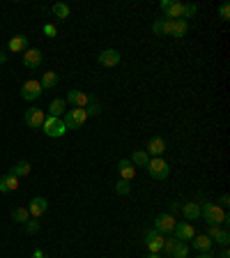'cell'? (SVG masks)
Listing matches in <instances>:
<instances>
[{"label":"cell","instance_id":"cell-2","mask_svg":"<svg viewBox=\"0 0 230 258\" xmlns=\"http://www.w3.org/2000/svg\"><path fill=\"white\" fill-rule=\"evenodd\" d=\"M145 168H147V173H150L154 180H166V178H168V173H170L168 162H164L161 157H154V159H150Z\"/></svg>","mask_w":230,"mask_h":258},{"label":"cell","instance_id":"cell-34","mask_svg":"<svg viewBox=\"0 0 230 258\" xmlns=\"http://www.w3.org/2000/svg\"><path fill=\"white\" fill-rule=\"evenodd\" d=\"M37 231H39V222H35V219H28V222H25V233H37Z\"/></svg>","mask_w":230,"mask_h":258},{"label":"cell","instance_id":"cell-30","mask_svg":"<svg viewBox=\"0 0 230 258\" xmlns=\"http://www.w3.org/2000/svg\"><path fill=\"white\" fill-rule=\"evenodd\" d=\"M173 30H175V21H173V18H164V21H161V35L173 37Z\"/></svg>","mask_w":230,"mask_h":258},{"label":"cell","instance_id":"cell-4","mask_svg":"<svg viewBox=\"0 0 230 258\" xmlns=\"http://www.w3.org/2000/svg\"><path fill=\"white\" fill-rule=\"evenodd\" d=\"M42 129H44V134L51 136V138H60V136H65V132H67L62 118H46L44 125H42Z\"/></svg>","mask_w":230,"mask_h":258},{"label":"cell","instance_id":"cell-39","mask_svg":"<svg viewBox=\"0 0 230 258\" xmlns=\"http://www.w3.org/2000/svg\"><path fill=\"white\" fill-rule=\"evenodd\" d=\"M152 30H154V35H161V21H157V23L152 25Z\"/></svg>","mask_w":230,"mask_h":258},{"label":"cell","instance_id":"cell-29","mask_svg":"<svg viewBox=\"0 0 230 258\" xmlns=\"http://www.w3.org/2000/svg\"><path fill=\"white\" fill-rule=\"evenodd\" d=\"M187 30H189L187 21H184V18H177V21H175V30H173V37H184V35H187Z\"/></svg>","mask_w":230,"mask_h":258},{"label":"cell","instance_id":"cell-40","mask_svg":"<svg viewBox=\"0 0 230 258\" xmlns=\"http://www.w3.org/2000/svg\"><path fill=\"white\" fill-rule=\"evenodd\" d=\"M219 258H230V252H228V247H224V252L219 254Z\"/></svg>","mask_w":230,"mask_h":258},{"label":"cell","instance_id":"cell-6","mask_svg":"<svg viewBox=\"0 0 230 258\" xmlns=\"http://www.w3.org/2000/svg\"><path fill=\"white\" fill-rule=\"evenodd\" d=\"M42 83L39 81H35V78H30V81H25L23 88H21V97L23 99H28V102H32V99H39L42 97Z\"/></svg>","mask_w":230,"mask_h":258},{"label":"cell","instance_id":"cell-38","mask_svg":"<svg viewBox=\"0 0 230 258\" xmlns=\"http://www.w3.org/2000/svg\"><path fill=\"white\" fill-rule=\"evenodd\" d=\"M44 32H46L49 37H55V35H58V30H55L53 25H44Z\"/></svg>","mask_w":230,"mask_h":258},{"label":"cell","instance_id":"cell-19","mask_svg":"<svg viewBox=\"0 0 230 258\" xmlns=\"http://www.w3.org/2000/svg\"><path fill=\"white\" fill-rule=\"evenodd\" d=\"M18 189V178H14L12 173H7L0 178V192L2 194H9V192H16Z\"/></svg>","mask_w":230,"mask_h":258},{"label":"cell","instance_id":"cell-9","mask_svg":"<svg viewBox=\"0 0 230 258\" xmlns=\"http://www.w3.org/2000/svg\"><path fill=\"white\" fill-rule=\"evenodd\" d=\"M173 228H175V219H173V215H168V212H164V215H159L157 219H154V231H159L161 235L173 233Z\"/></svg>","mask_w":230,"mask_h":258},{"label":"cell","instance_id":"cell-18","mask_svg":"<svg viewBox=\"0 0 230 258\" xmlns=\"http://www.w3.org/2000/svg\"><path fill=\"white\" fill-rule=\"evenodd\" d=\"M191 247H194L196 252H212V247H214V242L207 238V235H194V240H191Z\"/></svg>","mask_w":230,"mask_h":258},{"label":"cell","instance_id":"cell-5","mask_svg":"<svg viewBox=\"0 0 230 258\" xmlns=\"http://www.w3.org/2000/svg\"><path fill=\"white\" fill-rule=\"evenodd\" d=\"M143 240H145V247L150 249V254H159L161 247H164V235L159 233V231H154V228L143 233Z\"/></svg>","mask_w":230,"mask_h":258},{"label":"cell","instance_id":"cell-3","mask_svg":"<svg viewBox=\"0 0 230 258\" xmlns=\"http://www.w3.org/2000/svg\"><path fill=\"white\" fill-rule=\"evenodd\" d=\"M85 120H88V113H85V108H72V111H67V113L62 115L65 129H79V127H83Z\"/></svg>","mask_w":230,"mask_h":258},{"label":"cell","instance_id":"cell-12","mask_svg":"<svg viewBox=\"0 0 230 258\" xmlns=\"http://www.w3.org/2000/svg\"><path fill=\"white\" fill-rule=\"evenodd\" d=\"M46 208H49V201L44 196H35L30 201V205H28V212H30L32 219H37V217H42L46 212Z\"/></svg>","mask_w":230,"mask_h":258},{"label":"cell","instance_id":"cell-33","mask_svg":"<svg viewBox=\"0 0 230 258\" xmlns=\"http://www.w3.org/2000/svg\"><path fill=\"white\" fill-rule=\"evenodd\" d=\"M175 238H164V247H161V252H166L170 256V252H173V247H175Z\"/></svg>","mask_w":230,"mask_h":258},{"label":"cell","instance_id":"cell-24","mask_svg":"<svg viewBox=\"0 0 230 258\" xmlns=\"http://www.w3.org/2000/svg\"><path fill=\"white\" fill-rule=\"evenodd\" d=\"M189 256V245L187 242H175V247H173V252H170V258H187Z\"/></svg>","mask_w":230,"mask_h":258},{"label":"cell","instance_id":"cell-1","mask_svg":"<svg viewBox=\"0 0 230 258\" xmlns=\"http://www.w3.org/2000/svg\"><path fill=\"white\" fill-rule=\"evenodd\" d=\"M200 217L205 219L210 226H219V224H228L230 217L226 210H221L217 203H205L203 208H200Z\"/></svg>","mask_w":230,"mask_h":258},{"label":"cell","instance_id":"cell-37","mask_svg":"<svg viewBox=\"0 0 230 258\" xmlns=\"http://www.w3.org/2000/svg\"><path fill=\"white\" fill-rule=\"evenodd\" d=\"M228 201H230V198H228V194H224V196H221V201H219V208H221V210H226V208H228Z\"/></svg>","mask_w":230,"mask_h":258},{"label":"cell","instance_id":"cell-25","mask_svg":"<svg viewBox=\"0 0 230 258\" xmlns=\"http://www.w3.org/2000/svg\"><path fill=\"white\" fill-rule=\"evenodd\" d=\"M129 162L133 164V166H147V162H150V155H147L145 150H136L131 155V159Z\"/></svg>","mask_w":230,"mask_h":258},{"label":"cell","instance_id":"cell-20","mask_svg":"<svg viewBox=\"0 0 230 258\" xmlns=\"http://www.w3.org/2000/svg\"><path fill=\"white\" fill-rule=\"evenodd\" d=\"M182 215H184L187 222H196L200 217V205L198 203H184L182 205Z\"/></svg>","mask_w":230,"mask_h":258},{"label":"cell","instance_id":"cell-41","mask_svg":"<svg viewBox=\"0 0 230 258\" xmlns=\"http://www.w3.org/2000/svg\"><path fill=\"white\" fill-rule=\"evenodd\" d=\"M198 258H217V256H214L212 252H203V254H200V256H198Z\"/></svg>","mask_w":230,"mask_h":258},{"label":"cell","instance_id":"cell-21","mask_svg":"<svg viewBox=\"0 0 230 258\" xmlns=\"http://www.w3.org/2000/svg\"><path fill=\"white\" fill-rule=\"evenodd\" d=\"M49 113H51V118H62V115L67 113V102L65 99H53V102L49 104Z\"/></svg>","mask_w":230,"mask_h":258},{"label":"cell","instance_id":"cell-15","mask_svg":"<svg viewBox=\"0 0 230 258\" xmlns=\"http://www.w3.org/2000/svg\"><path fill=\"white\" fill-rule=\"evenodd\" d=\"M65 102L74 104V108H85L88 102H90V95H85V92H81V90H69Z\"/></svg>","mask_w":230,"mask_h":258},{"label":"cell","instance_id":"cell-10","mask_svg":"<svg viewBox=\"0 0 230 258\" xmlns=\"http://www.w3.org/2000/svg\"><path fill=\"white\" fill-rule=\"evenodd\" d=\"M173 233H175V240L187 242V240H194L196 231H194V226H191L189 222H180V224H175V228H173Z\"/></svg>","mask_w":230,"mask_h":258},{"label":"cell","instance_id":"cell-17","mask_svg":"<svg viewBox=\"0 0 230 258\" xmlns=\"http://www.w3.org/2000/svg\"><path fill=\"white\" fill-rule=\"evenodd\" d=\"M117 171H120L122 180H127V182H131L133 178H136V166H133L129 159H120V162H117Z\"/></svg>","mask_w":230,"mask_h":258},{"label":"cell","instance_id":"cell-7","mask_svg":"<svg viewBox=\"0 0 230 258\" xmlns=\"http://www.w3.org/2000/svg\"><path fill=\"white\" fill-rule=\"evenodd\" d=\"M23 120H25V125L30 127V129H37V127L44 125L46 115H44L42 108H28V111H25V115H23Z\"/></svg>","mask_w":230,"mask_h":258},{"label":"cell","instance_id":"cell-23","mask_svg":"<svg viewBox=\"0 0 230 258\" xmlns=\"http://www.w3.org/2000/svg\"><path fill=\"white\" fill-rule=\"evenodd\" d=\"M9 173H12L14 178H25V175L30 173V162H25V159H21V162L14 164Z\"/></svg>","mask_w":230,"mask_h":258},{"label":"cell","instance_id":"cell-16","mask_svg":"<svg viewBox=\"0 0 230 258\" xmlns=\"http://www.w3.org/2000/svg\"><path fill=\"white\" fill-rule=\"evenodd\" d=\"M147 155H152V157H161L166 152V141L161 136H154V138H150V143H147Z\"/></svg>","mask_w":230,"mask_h":258},{"label":"cell","instance_id":"cell-32","mask_svg":"<svg viewBox=\"0 0 230 258\" xmlns=\"http://www.w3.org/2000/svg\"><path fill=\"white\" fill-rule=\"evenodd\" d=\"M88 104H92V106L88 108V111H85L88 115H99V113H102V106H99V104L95 102V97H92V95H90V102H88Z\"/></svg>","mask_w":230,"mask_h":258},{"label":"cell","instance_id":"cell-22","mask_svg":"<svg viewBox=\"0 0 230 258\" xmlns=\"http://www.w3.org/2000/svg\"><path fill=\"white\" fill-rule=\"evenodd\" d=\"M7 46H9V51H12V53H18V51H25V48H28V37H25V35H16V37H12Z\"/></svg>","mask_w":230,"mask_h":258},{"label":"cell","instance_id":"cell-28","mask_svg":"<svg viewBox=\"0 0 230 258\" xmlns=\"http://www.w3.org/2000/svg\"><path fill=\"white\" fill-rule=\"evenodd\" d=\"M51 12H53L58 18H69V7H67L65 2H55V5L51 7Z\"/></svg>","mask_w":230,"mask_h":258},{"label":"cell","instance_id":"cell-8","mask_svg":"<svg viewBox=\"0 0 230 258\" xmlns=\"http://www.w3.org/2000/svg\"><path fill=\"white\" fill-rule=\"evenodd\" d=\"M161 12L166 14V18L177 21V18H182L184 5H182V2H175V0H164V2H161Z\"/></svg>","mask_w":230,"mask_h":258},{"label":"cell","instance_id":"cell-26","mask_svg":"<svg viewBox=\"0 0 230 258\" xmlns=\"http://www.w3.org/2000/svg\"><path fill=\"white\" fill-rule=\"evenodd\" d=\"M39 83H42V90H46V88H55V85H58V74H55V72H46Z\"/></svg>","mask_w":230,"mask_h":258},{"label":"cell","instance_id":"cell-35","mask_svg":"<svg viewBox=\"0 0 230 258\" xmlns=\"http://www.w3.org/2000/svg\"><path fill=\"white\" fill-rule=\"evenodd\" d=\"M196 12H198V7H196V5H184L182 18H191V16H196Z\"/></svg>","mask_w":230,"mask_h":258},{"label":"cell","instance_id":"cell-11","mask_svg":"<svg viewBox=\"0 0 230 258\" xmlns=\"http://www.w3.org/2000/svg\"><path fill=\"white\" fill-rule=\"evenodd\" d=\"M44 60V55L39 48H25L23 51V65L28 67V69H35V67H39Z\"/></svg>","mask_w":230,"mask_h":258},{"label":"cell","instance_id":"cell-27","mask_svg":"<svg viewBox=\"0 0 230 258\" xmlns=\"http://www.w3.org/2000/svg\"><path fill=\"white\" fill-rule=\"evenodd\" d=\"M12 219L18 224H25L28 219H30V212H28V208H14L12 210Z\"/></svg>","mask_w":230,"mask_h":258},{"label":"cell","instance_id":"cell-31","mask_svg":"<svg viewBox=\"0 0 230 258\" xmlns=\"http://www.w3.org/2000/svg\"><path fill=\"white\" fill-rule=\"evenodd\" d=\"M115 192L120 194V196H127V194L131 192V185H129L127 180H120L117 185H115Z\"/></svg>","mask_w":230,"mask_h":258},{"label":"cell","instance_id":"cell-43","mask_svg":"<svg viewBox=\"0 0 230 258\" xmlns=\"http://www.w3.org/2000/svg\"><path fill=\"white\" fill-rule=\"evenodd\" d=\"M145 258H161L159 254H150V256H145Z\"/></svg>","mask_w":230,"mask_h":258},{"label":"cell","instance_id":"cell-42","mask_svg":"<svg viewBox=\"0 0 230 258\" xmlns=\"http://www.w3.org/2000/svg\"><path fill=\"white\" fill-rule=\"evenodd\" d=\"M5 60H7V55H5V53H0V62H5Z\"/></svg>","mask_w":230,"mask_h":258},{"label":"cell","instance_id":"cell-13","mask_svg":"<svg viewBox=\"0 0 230 258\" xmlns=\"http://www.w3.org/2000/svg\"><path fill=\"white\" fill-rule=\"evenodd\" d=\"M99 65L104 67H117L120 65V53L115 51V48H106L99 53Z\"/></svg>","mask_w":230,"mask_h":258},{"label":"cell","instance_id":"cell-14","mask_svg":"<svg viewBox=\"0 0 230 258\" xmlns=\"http://www.w3.org/2000/svg\"><path fill=\"white\" fill-rule=\"evenodd\" d=\"M207 238H210L212 242H217V245H221V247H228L230 245V233H228V231H221L219 226H210Z\"/></svg>","mask_w":230,"mask_h":258},{"label":"cell","instance_id":"cell-36","mask_svg":"<svg viewBox=\"0 0 230 258\" xmlns=\"http://www.w3.org/2000/svg\"><path fill=\"white\" fill-rule=\"evenodd\" d=\"M219 16L224 18V21H230V5L228 2H224V5L219 7Z\"/></svg>","mask_w":230,"mask_h":258}]
</instances>
